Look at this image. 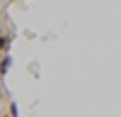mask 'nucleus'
Instances as JSON below:
<instances>
[{
  "label": "nucleus",
  "instance_id": "nucleus-1",
  "mask_svg": "<svg viewBox=\"0 0 121 117\" xmlns=\"http://www.w3.org/2000/svg\"><path fill=\"white\" fill-rule=\"evenodd\" d=\"M5 44H7V37H0V49H3Z\"/></svg>",
  "mask_w": 121,
  "mask_h": 117
}]
</instances>
